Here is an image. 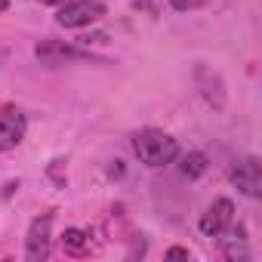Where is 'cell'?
Returning <instances> with one entry per match:
<instances>
[{
	"label": "cell",
	"mask_w": 262,
	"mask_h": 262,
	"mask_svg": "<svg viewBox=\"0 0 262 262\" xmlns=\"http://www.w3.org/2000/svg\"><path fill=\"white\" fill-rule=\"evenodd\" d=\"M133 151L145 167H167L179 158V142L173 136H167L164 129L145 126L133 136Z\"/></svg>",
	"instance_id": "cell-1"
},
{
	"label": "cell",
	"mask_w": 262,
	"mask_h": 262,
	"mask_svg": "<svg viewBox=\"0 0 262 262\" xmlns=\"http://www.w3.org/2000/svg\"><path fill=\"white\" fill-rule=\"evenodd\" d=\"M105 16V4L99 0H65L56 13V22L62 28H86Z\"/></svg>",
	"instance_id": "cell-2"
},
{
	"label": "cell",
	"mask_w": 262,
	"mask_h": 262,
	"mask_svg": "<svg viewBox=\"0 0 262 262\" xmlns=\"http://www.w3.org/2000/svg\"><path fill=\"white\" fill-rule=\"evenodd\" d=\"M228 179L237 185L241 194L247 198H262V164L259 158H244L228 170Z\"/></svg>",
	"instance_id": "cell-3"
},
{
	"label": "cell",
	"mask_w": 262,
	"mask_h": 262,
	"mask_svg": "<svg viewBox=\"0 0 262 262\" xmlns=\"http://www.w3.org/2000/svg\"><path fill=\"white\" fill-rule=\"evenodd\" d=\"M50 228H53V213H43L31 222L28 228V237H25V256L31 262H43L50 256Z\"/></svg>",
	"instance_id": "cell-4"
},
{
	"label": "cell",
	"mask_w": 262,
	"mask_h": 262,
	"mask_svg": "<svg viewBox=\"0 0 262 262\" xmlns=\"http://www.w3.org/2000/svg\"><path fill=\"white\" fill-rule=\"evenodd\" d=\"M25 114L16 105H4L0 108V151H10L25 139Z\"/></svg>",
	"instance_id": "cell-5"
},
{
	"label": "cell",
	"mask_w": 262,
	"mask_h": 262,
	"mask_svg": "<svg viewBox=\"0 0 262 262\" xmlns=\"http://www.w3.org/2000/svg\"><path fill=\"white\" fill-rule=\"evenodd\" d=\"M231 219H234V204H231L228 198H216V201L210 204V210L201 216V231H204L207 237H216V234L228 231Z\"/></svg>",
	"instance_id": "cell-6"
},
{
	"label": "cell",
	"mask_w": 262,
	"mask_h": 262,
	"mask_svg": "<svg viewBox=\"0 0 262 262\" xmlns=\"http://www.w3.org/2000/svg\"><path fill=\"white\" fill-rule=\"evenodd\" d=\"M34 56L43 59V62H50V65H56V62H62V59H86V53H80V50H74V47H68V43H56V40L37 43V47H34Z\"/></svg>",
	"instance_id": "cell-7"
},
{
	"label": "cell",
	"mask_w": 262,
	"mask_h": 262,
	"mask_svg": "<svg viewBox=\"0 0 262 262\" xmlns=\"http://www.w3.org/2000/svg\"><path fill=\"white\" fill-rule=\"evenodd\" d=\"M62 247H65V253L80 256V253H86V247H90V234H86L83 228H65V234H62Z\"/></svg>",
	"instance_id": "cell-8"
},
{
	"label": "cell",
	"mask_w": 262,
	"mask_h": 262,
	"mask_svg": "<svg viewBox=\"0 0 262 262\" xmlns=\"http://www.w3.org/2000/svg\"><path fill=\"white\" fill-rule=\"evenodd\" d=\"M179 170H182V176H188V179H201V176L207 173V158H204L201 151H188V155H182Z\"/></svg>",
	"instance_id": "cell-9"
},
{
	"label": "cell",
	"mask_w": 262,
	"mask_h": 262,
	"mask_svg": "<svg viewBox=\"0 0 262 262\" xmlns=\"http://www.w3.org/2000/svg\"><path fill=\"white\" fill-rule=\"evenodd\" d=\"M225 256L228 259H250V250L241 244H225Z\"/></svg>",
	"instance_id": "cell-10"
},
{
	"label": "cell",
	"mask_w": 262,
	"mask_h": 262,
	"mask_svg": "<svg viewBox=\"0 0 262 262\" xmlns=\"http://www.w3.org/2000/svg\"><path fill=\"white\" fill-rule=\"evenodd\" d=\"M173 4V10H179V13H188V10H198V7H204L207 0H170Z\"/></svg>",
	"instance_id": "cell-11"
},
{
	"label": "cell",
	"mask_w": 262,
	"mask_h": 262,
	"mask_svg": "<svg viewBox=\"0 0 262 262\" xmlns=\"http://www.w3.org/2000/svg\"><path fill=\"white\" fill-rule=\"evenodd\" d=\"M167 259H188V250L185 247H170L167 250Z\"/></svg>",
	"instance_id": "cell-12"
},
{
	"label": "cell",
	"mask_w": 262,
	"mask_h": 262,
	"mask_svg": "<svg viewBox=\"0 0 262 262\" xmlns=\"http://www.w3.org/2000/svg\"><path fill=\"white\" fill-rule=\"evenodd\" d=\"M37 4H47V7H62L65 0H37Z\"/></svg>",
	"instance_id": "cell-13"
},
{
	"label": "cell",
	"mask_w": 262,
	"mask_h": 262,
	"mask_svg": "<svg viewBox=\"0 0 262 262\" xmlns=\"http://www.w3.org/2000/svg\"><path fill=\"white\" fill-rule=\"evenodd\" d=\"M7 7H10V0H0V13H4Z\"/></svg>",
	"instance_id": "cell-14"
}]
</instances>
